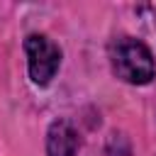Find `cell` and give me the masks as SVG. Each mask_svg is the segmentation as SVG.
I'll use <instances>...</instances> for the list:
<instances>
[{"mask_svg": "<svg viewBox=\"0 0 156 156\" xmlns=\"http://www.w3.org/2000/svg\"><path fill=\"white\" fill-rule=\"evenodd\" d=\"M110 61H112L115 76L122 78L124 83H132V85H144L156 73L151 51L132 37H122L112 44Z\"/></svg>", "mask_w": 156, "mask_h": 156, "instance_id": "1", "label": "cell"}, {"mask_svg": "<svg viewBox=\"0 0 156 156\" xmlns=\"http://www.w3.org/2000/svg\"><path fill=\"white\" fill-rule=\"evenodd\" d=\"M24 49H27V63H29L32 80L37 85H46L56 76L58 63H61L58 46L44 34H29L24 41Z\"/></svg>", "mask_w": 156, "mask_h": 156, "instance_id": "2", "label": "cell"}, {"mask_svg": "<svg viewBox=\"0 0 156 156\" xmlns=\"http://www.w3.org/2000/svg\"><path fill=\"white\" fill-rule=\"evenodd\" d=\"M78 149V136L68 122H56L49 132V156H73Z\"/></svg>", "mask_w": 156, "mask_h": 156, "instance_id": "3", "label": "cell"}]
</instances>
